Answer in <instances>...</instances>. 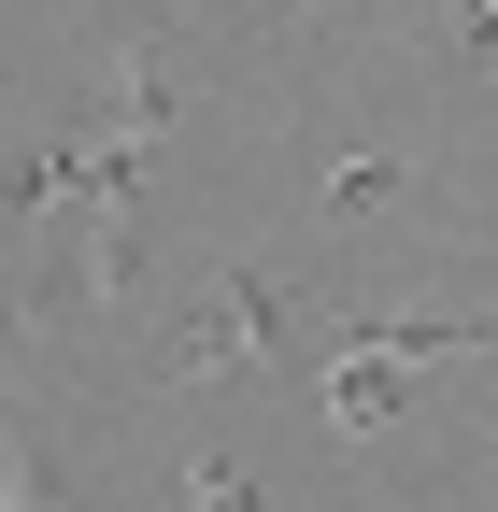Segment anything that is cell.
Wrapping results in <instances>:
<instances>
[{
  "label": "cell",
  "instance_id": "obj_5",
  "mask_svg": "<svg viewBox=\"0 0 498 512\" xmlns=\"http://www.w3.org/2000/svg\"><path fill=\"white\" fill-rule=\"evenodd\" d=\"M399 200H413V157H399V143L328 157V214H399Z\"/></svg>",
  "mask_w": 498,
  "mask_h": 512
},
{
  "label": "cell",
  "instance_id": "obj_3",
  "mask_svg": "<svg viewBox=\"0 0 498 512\" xmlns=\"http://www.w3.org/2000/svg\"><path fill=\"white\" fill-rule=\"evenodd\" d=\"M157 143H171V72L129 43L114 57V128H100V157H129V171H157Z\"/></svg>",
  "mask_w": 498,
  "mask_h": 512
},
{
  "label": "cell",
  "instance_id": "obj_2",
  "mask_svg": "<svg viewBox=\"0 0 498 512\" xmlns=\"http://www.w3.org/2000/svg\"><path fill=\"white\" fill-rule=\"evenodd\" d=\"M314 413H328L342 441H370V427H399V413H413V370H399V356H356V342H328V370H314Z\"/></svg>",
  "mask_w": 498,
  "mask_h": 512
},
{
  "label": "cell",
  "instance_id": "obj_6",
  "mask_svg": "<svg viewBox=\"0 0 498 512\" xmlns=\"http://www.w3.org/2000/svg\"><path fill=\"white\" fill-rule=\"evenodd\" d=\"M171 512H271V484H242L228 456H185V498Z\"/></svg>",
  "mask_w": 498,
  "mask_h": 512
},
{
  "label": "cell",
  "instance_id": "obj_1",
  "mask_svg": "<svg viewBox=\"0 0 498 512\" xmlns=\"http://www.w3.org/2000/svg\"><path fill=\"white\" fill-rule=\"evenodd\" d=\"M299 342V285L285 271H228L171 313V342H157V384H228V370H271Z\"/></svg>",
  "mask_w": 498,
  "mask_h": 512
},
{
  "label": "cell",
  "instance_id": "obj_7",
  "mask_svg": "<svg viewBox=\"0 0 498 512\" xmlns=\"http://www.w3.org/2000/svg\"><path fill=\"white\" fill-rule=\"evenodd\" d=\"M0 512H43V456L29 441H0Z\"/></svg>",
  "mask_w": 498,
  "mask_h": 512
},
{
  "label": "cell",
  "instance_id": "obj_4",
  "mask_svg": "<svg viewBox=\"0 0 498 512\" xmlns=\"http://www.w3.org/2000/svg\"><path fill=\"white\" fill-rule=\"evenodd\" d=\"M342 342H356V356H399V370H427V356H484V299H470V313H356Z\"/></svg>",
  "mask_w": 498,
  "mask_h": 512
}]
</instances>
